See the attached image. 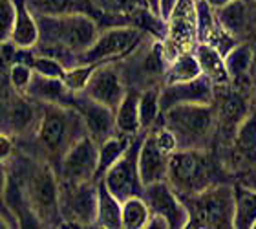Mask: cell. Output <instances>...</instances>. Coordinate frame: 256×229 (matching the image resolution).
<instances>
[{"mask_svg": "<svg viewBox=\"0 0 256 229\" xmlns=\"http://www.w3.org/2000/svg\"><path fill=\"white\" fill-rule=\"evenodd\" d=\"M38 116H40V105L28 96L15 92V97L8 110V125H10L11 132L18 134V136L30 132L33 127H37Z\"/></svg>", "mask_w": 256, "mask_h": 229, "instance_id": "obj_22", "label": "cell"}, {"mask_svg": "<svg viewBox=\"0 0 256 229\" xmlns=\"http://www.w3.org/2000/svg\"><path fill=\"white\" fill-rule=\"evenodd\" d=\"M70 107H74L80 114V117H82V121L86 125V130H88V136H92L97 143H101V141H104L106 138H110V136L118 132V128H116V112L112 108L94 101L92 97H88L82 92H77V94L72 96Z\"/></svg>", "mask_w": 256, "mask_h": 229, "instance_id": "obj_17", "label": "cell"}, {"mask_svg": "<svg viewBox=\"0 0 256 229\" xmlns=\"http://www.w3.org/2000/svg\"><path fill=\"white\" fill-rule=\"evenodd\" d=\"M194 55H196L200 66H202V74L207 75L208 79L212 81L214 86L229 85L230 79L229 74H227V68H225V57L214 46L198 43L196 48H194Z\"/></svg>", "mask_w": 256, "mask_h": 229, "instance_id": "obj_25", "label": "cell"}, {"mask_svg": "<svg viewBox=\"0 0 256 229\" xmlns=\"http://www.w3.org/2000/svg\"><path fill=\"white\" fill-rule=\"evenodd\" d=\"M225 68L229 74L230 86L238 90L251 92L252 88V50L251 44L242 41L225 55Z\"/></svg>", "mask_w": 256, "mask_h": 229, "instance_id": "obj_19", "label": "cell"}, {"mask_svg": "<svg viewBox=\"0 0 256 229\" xmlns=\"http://www.w3.org/2000/svg\"><path fill=\"white\" fill-rule=\"evenodd\" d=\"M143 198L148 205L150 213L161 214L166 218L170 227H187L188 211L183 200L176 194V191L168 185V181H156L144 185Z\"/></svg>", "mask_w": 256, "mask_h": 229, "instance_id": "obj_15", "label": "cell"}, {"mask_svg": "<svg viewBox=\"0 0 256 229\" xmlns=\"http://www.w3.org/2000/svg\"><path fill=\"white\" fill-rule=\"evenodd\" d=\"M176 2L178 0H160V17L163 21L168 19V15H170V11L174 10Z\"/></svg>", "mask_w": 256, "mask_h": 229, "instance_id": "obj_41", "label": "cell"}, {"mask_svg": "<svg viewBox=\"0 0 256 229\" xmlns=\"http://www.w3.org/2000/svg\"><path fill=\"white\" fill-rule=\"evenodd\" d=\"M146 4H148V10L154 13V15L160 17V0H146Z\"/></svg>", "mask_w": 256, "mask_h": 229, "instance_id": "obj_42", "label": "cell"}, {"mask_svg": "<svg viewBox=\"0 0 256 229\" xmlns=\"http://www.w3.org/2000/svg\"><path fill=\"white\" fill-rule=\"evenodd\" d=\"M188 211L187 227H234V183H214L182 198Z\"/></svg>", "mask_w": 256, "mask_h": 229, "instance_id": "obj_6", "label": "cell"}, {"mask_svg": "<svg viewBox=\"0 0 256 229\" xmlns=\"http://www.w3.org/2000/svg\"><path fill=\"white\" fill-rule=\"evenodd\" d=\"M99 15L126 19L139 10H148L146 0H92Z\"/></svg>", "mask_w": 256, "mask_h": 229, "instance_id": "obj_33", "label": "cell"}, {"mask_svg": "<svg viewBox=\"0 0 256 229\" xmlns=\"http://www.w3.org/2000/svg\"><path fill=\"white\" fill-rule=\"evenodd\" d=\"M163 37V54L166 63H172L182 54L194 52L198 44V11L196 0H178L166 19Z\"/></svg>", "mask_w": 256, "mask_h": 229, "instance_id": "obj_11", "label": "cell"}, {"mask_svg": "<svg viewBox=\"0 0 256 229\" xmlns=\"http://www.w3.org/2000/svg\"><path fill=\"white\" fill-rule=\"evenodd\" d=\"M38 24V43L35 54L59 59L68 68L77 57L90 48L99 35V24L92 15H35Z\"/></svg>", "mask_w": 256, "mask_h": 229, "instance_id": "obj_1", "label": "cell"}, {"mask_svg": "<svg viewBox=\"0 0 256 229\" xmlns=\"http://www.w3.org/2000/svg\"><path fill=\"white\" fill-rule=\"evenodd\" d=\"M160 92L161 86H150L139 94V125L141 132H148L160 121Z\"/></svg>", "mask_w": 256, "mask_h": 229, "instance_id": "obj_31", "label": "cell"}, {"mask_svg": "<svg viewBox=\"0 0 256 229\" xmlns=\"http://www.w3.org/2000/svg\"><path fill=\"white\" fill-rule=\"evenodd\" d=\"M178 141V149H214L216 112L214 105H176L160 116Z\"/></svg>", "mask_w": 256, "mask_h": 229, "instance_id": "obj_5", "label": "cell"}, {"mask_svg": "<svg viewBox=\"0 0 256 229\" xmlns=\"http://www.w3.org/2000/svg\"><path fill=\"white\" fill-rule=\"evenodd\" d=\"M28 8L33 11V15H72V13H84L92 15L97 21V10L94 8L92 0H26Z\"/></svg>", "mask_w": 256, "mask_h": 229, "instance_id": "obj_24", "label": "cell"}, {"mask_svg": "<svg viewBox=\"0 0 256 229\" xmlns=\"http://www.w3.org/2000/svg\"><path fill=\"white\" fill-rule=\"evenodd\" d=\"M200 75H202V66L198 63L194 52H188V54H182L180 57L174 59L172 63H168L163 85L183 83V81L196 79Z\"/></svg>", "mask_w": 256, "mask_h": 229, "instance_id": "obj_30", "label": "cell"}, {"mask_svg": "<svg viewBox=\"0 0 256 229\" xmlns=\"http://www.w3.org/2000/svg\"><path fill=\"white\" fill-rule=\"evenodd\" d=\"M214 85L207 75H200L196 79L163 85L160 92V108L165 112L176 105H212Z\"/></svg>", "mask_w": 256, "mask_h": 229, "instance_id": "obj_16", "label": "cell"}, {"mask_svg": "<svg viewBox=\"0 0 256 229\" xmlns=\"http://www.w3.org/2000/svg\"><path fill=\"white\" fill-rule=\"evenodd\" d=\"M18 181L28 207L38 224L46 227L64 224L59 207V178L50 161H32L26 172L18 176Z\"/></svg>", "mask_w": 256, "mask_h": 229, "instance_id": "obj_4", "label": "cell"}, {"mask_svg": "<svg viewBox=\"0 0 256 229\" xmlns=\"http://www.w3.org/2000/svg\"><path fill=\"white\" fill-rule=\"evenodd\" d=\"M251 101H252V107H256V77L252 81V88H251Z\"/></svg>", "mask_w": 256, "mask_h": 229, "instance_id": "obj_45", "label": "cell"}, {"mask_svg": "<svg viewBox=\"0 0 256 229\" xmlns=\"http://www.w3.org/2000/svg\"><path fill=\"white\" fill-rule=\"evenodd\" d=\"M139 94L141 92L136 88H128L123 101L116 108V128L119 134H124L130 138L143 134L139 125Z\"/></svg>", "mask_w": 256, "mask_h": 229, "instance_id": "obj_26", "label": "cell"}, {"mask_svg": "<svg viewBox=\"0 0 256 229\" xmlns=\"http://www.w3.org/2000/svg\"><path fill=\"white\" fill-rule=\"evenodd\" d=\"M148 37H152L150 33L138 26H130V24H118V26L106 28L104 32H99L94 44L77 57L75 64H96L97 66L104 63H119L128 55H132Z\"/></svg>", "mask_w": 256, "mask_h": 229, "instance_id": "obj_8", "label": "cell"}, {"mask_svg": "<svg viewBox=\"0 0 256 229\" xmlns=\"http://www.w3.org/2000/svg\"><path fill=\"white\" fill-rule=\"evenodd\" d=\"M168 158H170V154H165L156 145L152 132H144L138 156V169L141 183L143 185H150V183H156V181L166 180Z\"/></svg>", "mask_w": 256, "mask_h": 229, "instance_id": "obj_18", "label": "cell"}, {"mask_svg": "<svg viewBox=\"0 0 256 229\" xmlns=\"http://www.w3.org/2000/svg\"><path fill=\"white\" fill-rule=\"evenodd\" d=\"M6 183H8V174H6L4 163H0V218L6 224V227H11L13 224H18L15 218V214L11 213V209L8 207L6 202Z\"/></svg>", "mask_w": 256, "mask_h": 229, "instance_id": "obj_38", "label": "cell"}, {"mask_svg": "<svg viewBox=\"0 0 256 229\" xmlns=\"http://www.w3.org/2000/svg\"><path fill=\"white\" fill-rule=\"evenodd\" d=\"M97 160H99V143L92 136L77 139L68 152L57 163L55 169L59 181H88L96 178Z\"/></svg>", "mask_w": 256, "mask_h": 229, "instance_id": "obj_13", "label": "cell"}, {"mask_svg": "<svg viewBox=\"0 0 256 229\" xmlns=\"http://www.w3.org/2000/svg\"><path fill=\"white\" fill-rule=\"evenodd\" d=\"M15 0H0V46L8 43L15 24Z\"/></svg>", "mask_w": 256, "mask_h": 229, "instance_id": "obj_37", "label": "cell"}, {"mask_svg": "<svg viewBox=\"0 0 256 229\" xmlns=\"http://www.w3.org/2000/svg\"><path fill=\"white\" fill-rule=\"evenodd\" d=\"M214 15L222 24V28L225 32H229L238 43H240V39L247 37L251 33L252 21L249 17L247 0H230L220 8H214Z\"/></svg>", "mask_w": 256, "mask_h": 229, "instance_id": "obj_20", "label": "cell"}, {"mask_svg": "<svg viewBox=\"0 0 256 229\" xmlns=\"http://www.w3.org/2000/svg\"><path fill=\"white\" fill-rule=\"evenodd\" d=\"M150 209L143 196H130L121 202V227L141 229L146 227Z\"/></svg>", "mask_w": 256, "mask_h": 229, "instance_id": "obj_32", "label": "cell"}, {"mask_svg": "<svg viewBox=\"0 0 256 229\" xmlns=\"http://www.w3.org/2000/svg\"><path fill=\"white\" fill-rule=\"evenodd\" d=\"M10 77H11V85H13L16 94L26 96L28 88H30V83H32V79H33V68L28 66V64L13 63L10 68Z\"/></svg>", "mask_w": 256, "mask_h": 229, "instance_id": "obj_36", "label": "cell"}, {"mask_svg": "<svg viewBox=\"0 0 256 229\" xmlns=\"http://www.w3.org/2000/svg\"><path fill=\"white\" fill-rule=\"evenodd\" d=\"M256 222V189L234 183V227L249 229Z\"/></svg>", "mask_w": 256, "mask_h": 229, "instance_id": "obj_29", "label": "cell"}, {"mask_svg": "<svg viewBox=\"0 0 256 229\" xmlns=\"http://www.w3.org/2000/svg\"><path fill=\"white\" fill-rule=\"evenodd\" d=\"M126 90L128 88L124 85L123 75L119 72L118 64L104 63L97 64L96 70L92 72L82 94H86L94 101L101 103L104 107L112 108L116 112V108L119 107V103L123 101Z\"/></svg>", "mask_w": 256, "mask_h": 229, "instance_id": "obj_14", "label": "cell"}, {"mask_svg": "<svg viewBox=\"0 0 256 229\" xmlns=\"http://www.w3.org/2000/svg\"><path fill=\"white\" fill-rule=\"evenodd\" d=\"M238 180H240L242 185L256 189V163L249 167V169H246L244 172H240V174H238Z\"/></svg>", "mask_w": 256, "mask_h": 229, "instance_id": "obj_40", "label": "cell"}, {"mask_svg": "<svg viewBox=\"0 0 256 229\" xmlns=\"http://www.w3.org/2000/svg\"><path fill=\"white\" fill-rule=\"evenodd\" d=\"M32 68L35 74L44 75V77H54V79H60V81H62L64 72H66V66L60 63L59 59L50 57V55H38V54H35Z\"/></svg>", "mask_w": 256, "mask_h": 229, "instance_id": "obj_35", "label": "cell"}, {"mask_svg": "<svg viewBox=\"0 0 256 229\" xmlns=\"http://www.w3.org/2000/svg\"><path fill=\"white\" fill-rule=\"evenodd\" d=\"M15 154V141L10 134L0 132V163H8Z\"/></svg>", "mask_w": 256, "mask_h": 229, "instance_id": "obj_39", "label": "cell"}, {"mask_svg": "<svg viewBox=\"0 0 256 229\" xmlns=\"http://www.w3.org/2000/svg\"><path fill=\"white\" fill-rule=\"evenodd\" d=\"M116 64L126 88H136L139 92L150 86H163L168 66L163 54V41L156 37H148L132 55Z\"/></svg>", "mask_w": 256, "mask_h": 229, "instance_id": "obj_7", "label": "cell"}, {"mask_svg": "<svg viewBox=\"0 0 256 229\" xmlns=\"http://www.w3.org/2000/svg\"><path fill=\"white\" fill-rule=\"evenodd\" d=\"M15 24L10 43L16 48H35L38 43V24L33 11L28 8L26 0H15Z\"/></svg>", "mask_w": 256, "mask_h": 229, "instance_id": "obj_23", "label": "cell"}, {"mask_svg": "<svg viewBox=\"0 0 256 229\" xmlns=\"http://www.w3.org/2000/svg\"><path fill=\"white\" fill-rule=\"evenodd\" d=\"M252 227H254V229H256V222H254V225H252Z\"/></svg>", "mask_w": 256, "mask_h": 229, "instance_id": "obj_46", "label": "cell"}, {"mask_svg": "<svg viewBox=\"0 0 256 229\" xmlns=\"http://www.w3.org/2000/svg\"><path fill=\"white\" fill-rule=\"evenodd\" d=\"M99 187L96 180L59 181V207L64 224L77 227L96 225Z\"/></svg>", "mask_w": 256, "mask_h": 229, "instance_id": "obj_9", "label": "cell"}, {"mask_svg": "<svg viewBox=\"0 0 256 229\" xmlns=\"http://www.w3.org/2000/svg\"><path fill=\"white\" fill-rule=\"evenodd\" d=\"M99 187V202H97V227L118 229L121 227V202L108 191L104 181H97Z\"/></svg>", "mask_w": 256, "mask_h": 229, "instance_id": "obj_28", "label": "cell"}, {"mask_svg": "<svg viewBox=\"0 0 256 229\" xmlns=\"http://www.w3.org/2000/svg\"><path fill=\"white\" fill-rule=\"evenodd\" d=\"M214 112H216V143L227 147L232 143L238 125L251 112V92L238 90L234 86H214Z\"/></svg>", "mask_w": 256, "mask_h": 229, "instance_id": "obj_10", "label": "cell"}, {"mask_svg": "<svg viewBox=\"0 0 256 229\" xmlns=\"http://www.w3.org/2000/svg\"><path fill=\"white\" fill-rule=\"evenodd\" d=\"M227 174L214 149H178L168 158L166 181L178 196L187 198L224 181Z\"/></svg>", "mask_w": 256, "mask_h": 229, "instance_id": "obj_2", "label": "cell"}, {"mask_svg": "<svg viewBox=\"0 0 256 229\" xmlns=\"http://www.w3.org/2000/svg\"><path fill=\"white\" fill-rule=\"evenodd\" d=\"M132 138H130V136H124V134L116 132L114 136H110V138H106L104 141L99 143V160H97V171H96V178H94V180L96 181L101 180L102 176H104V172L126 152V149L130 147V143H132Z\"/></svg>", "mask_w": 256, "mask_h": 229, "instance_id": "obj_27", "label": "cell"}, {"mask_svg": "<svg viewBox=\"0 0 256 229\" xmlns=\"http://www.w3.org/2000/svg\"><path fill=\"white\" fill-rule=\"evenodd\" d=\"M252 50V77H256V41L251 44Z\"/></svg>", "mask_w": 256, "mask_h": 229, "instance_id": "obj_43", "label": "cell"}, {"mask_svg": "<svg viewBox=\"0 0 256 229\" xmlns=\"http://www.w3.org/2000/svg\"><path fill=\"white\" fill-rule=\"evenodd\" d=\"M207 4H210L212 8H220V6L227 4V2H230V0H205Z\"/></svg>", "mask_w": 256, "mask_h": 229, "instance_id": "obj_44", "label": "cell"}, {"mask_svg": "<svg viewBox=\"0 0 256 229\" xmlns=\"http://www.w3.org/2000/svg\"><path fill=\"white\" fill-rule=\"evenodd\" d=\"M75 92H70L60 79L44 77L33 72V79L30 83L26 96L37 103H50V105H68Z\"/></svg>", "mask_w": 256, "mask_h": 229, "instance_id": "obj_21", "label": "cell"}, {"mask_svg": "<svg viewBox=\"0 0 256 229\" xmlns=\"http://www.w3.org/2000/svg\"><path fill=\"white\" fill-rule=\"evenodd\" d=\"M94 70H96V64H74V66H68L66 72H64L62 83L70 92H75V94L82 92Z\"/></svg>", "mask_w": 256, "mask_h": 229, "instance_id": "obj_34", "label": "cell"}, {"mask_svg": "<svg viewBox=\"0 0 256 229\" xmlns=\"http://www.w3.org/2000/svg\"><path fill=\"white\" fill-rule=\"evenodd\" d=\"M143 136H139V134L134 136L126 152L101 178L104 181V185L108 187V191L112 192L119 202H123V200H126L130 196H143L144 185L141 183L138 169V156Z\"/></svg>", "mask_w": 256, "mask_h": 229, "instance_id": "obj_12", "label": "cell"}, {"mask_svg": "<svg viewBox=\"0 0 256 229\" xmlns=\"http://www.w3.org/2000/svg\"><path fill=\"white\" fill-rule=\"evenodd\" d=\"M40 116L35 127V141L42 160L59 163L72 145L88 134L80 114L68 105L38 103Z\"/></svg>", "mask_w": 256, "mask_h": 229, "instance_id": "obj_3", "label": "cell"}]
</instances>
